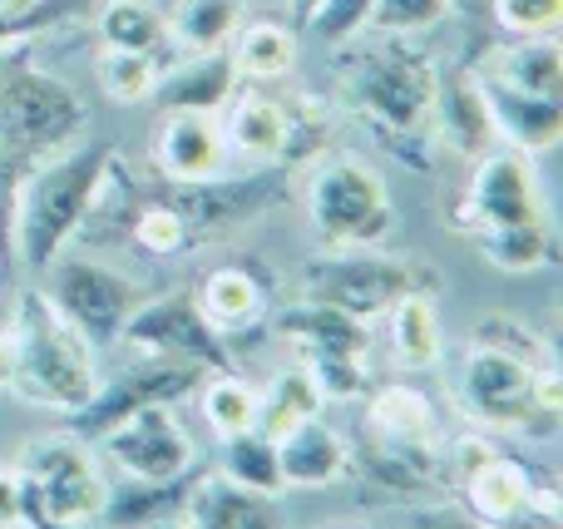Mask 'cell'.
I'll return each mask as SVG.
<instances>
[{
    "mask_svg": "<svg viewBox=\"0 0 563 529\" xmlns=\"http://www.w3.org/2000/svg\"><path fill=\"white\" fill-rule=\"evenodd\" d=\"M549 218L544 184H539L534 154L519 148H489L470 164V184L460 194L455 228L460 233H479V228H505V223H539Z\"/></svg>",
    "mask_w": 563,
    "mask_h": 529,
    "instance_id": "cell-10",
    "label": "cell"
},
{
    "mask_svg": "<svg viewBox=\"0 0 563 529\" xmlns=\"http://www.w3.org/2000/svg\"><path fill=\"white\" fill-rule=\"evenodd\" d=\"M99 441H104V455L114 461V471L124 475V481L168 485V481H184L198 461L194 436H188V426L178 421L174 401L139 406V411H129L124 421L109 426Z\"/></svg>",
    "mask_w": 563,
    "mask_h": 529,
    "instance_id": "cell-12",
    "label": "cell"
},
{
    "mask_svg": "<svg viewBox=\"0 0 563 529\" xmlns=\"http://www.w3.org/2000/svg\"><path fill=\"white\" fill-rule=\"evenodd\" d=\"M534 382H539V366L495 352V346H475V342L450 366V396H455L460 416L475 431H489V436H519V431L534 436L559 421V416H549L539 406Z\"/></svg>",
    "mask_w": 563,
    "mask_h": 529,
    "instance_id": "cell-6",
    "label": "cell"
},
{
    "mask_svg": "<svg viewBox=\"0 0 563 529\" xmlns=\"http://www.w3.org/2000/svg\"><path fill=\"white\" fill-rule=\"evenodd\" d=\"M109 174H114V148L109 144H69L40 164L20 168L15 213H10V243L25 273H45L65 243L89 223L99 208Z\"/></svg>",
    "mask_w": 563,
    "mask_h": 529,
    "instance_id": "cell-2",
    "label": "cell"
},
{
    "mask_svg": "<svg viewBox=\"0 0 563 529\" xmlns=\"http://www.w3.org/2000/svg\"><path fill=\"white\" fill-rule=\"evenodd\" d=\"M287 109V144H282V168H307L317 154H327L331 134H336V119L331 104L317 95H291L282 99Z\"/></svg>",
    "mask_w": 563,
    "mask_h": 529,
    "instance_id": "cell-35",
    "label": "cell"
},
{
    "mask_svg": "<svg viewBox=\"0 0 563 529\" xmlns=\"http://www.w3.org/2000/svg\"><path fill=\"white\" fill-rule=\"evenodd\" d=\"M129 243L144 247L148 257H178L198 243V233L188 228V218L178 213L168 198H144L129 213Z\"/></svg>",
    "mask_w": 563,
    "mask_h": 529,
    "instance_id": "cell-36",
    "label": "cell"
},
{
    "mask_svg": "<svg viewBox=\"0 0 563 529\" xmlns=\"http://www.w3.org/2000/svg\"><path fill=\"white\" fill-rule=\"evenodd\" d=\"M148 158L168 184H203V178L228 174L223 119L208 114V109H164Z\"/></svg>",
    "mask_w": 563,
    "mask_h": 529,
    "instance_id": "cell-14",
    "label": "cell"
},
{
    "mask_svg": "<svg viewBox=\"0 0 563 529\" xmlns=\"http://www.w3.org/2000/svg\"><path fill=\"white\" fill-rule=\"evenodd\" d=\"M198 396V411H203L208 431L218 436V441H228V436H243L257 426V386L247 382V376H238L233 366H213V372L198 376L194 386Z\"/></svg>",
    "mask_w": 563,
    "mask_h": 529,
    "instance_id": "cell-28",
    "label": "cell"
},
{
    "mask_svg": "<svg viewBox=\"0 0 563 529\" xmlns=\"http://www.w3.org/2000/svg\"><path fill=\"white\" fill-rule=\"evenodd\" d=\"M539 475L529 471L515 455H489L475 471L460 481V495H465V510L475 525H515L529 520V505H534Z\"/></svg>",
    "mask_w": 563,
    "mask_h": 529,
    "instance_id": "cell-18",
    "label": "cell"
},
{
    "mask_svg": "<svg viewBox=\"0 0 563 529\" xmlns=\"http://www.w3.org/2000/svg\"><path fill=\"white\" fill-rule=\"evenodd\" d=\"M307 376L317 382L321 401H361L371 386L366 352H297Z\"/></svg>",
    "mask_w": 563,
    "mask_h": 529,
    "instance_id": "cell-38",
    "label": "cell"
},
{
    "mask_svg": "<svg viewBox=\"0 0 563 529\" xmlns=\"http://www.w3.org/2000/svg\"><path fill=\"white\" fill-rule=\"evenodd\" d=\"M277 337L291 342L297 352H371V322L341 312V307L327 302H301L282 307L277 312Z\"/></svg>",
    "mask_w": 563,
    "mask_h": 529,
    "instance_id": "cell-23",
    "label": "cell"
},
{
    "mask_svg": "<svg viewBox=\"0 0 563 529\" xmlns=\"http://www.w3.org/2000/svg\"><path fill=\"white\" fill-rule=\"evenodd\" d=\"M435 144L440 154H455L465 164H475L479 154L499 144L495 124H489V104H485V79L475 65L460 69H440V89H435Z\"/></svg>",
    "mask_w": 563,
    "mask_h": 529,
    "instance_id": "cell-15",
    "label": "cell"
},
{
    "mask_svg": "<svg viewBox=\"0 0 563 529\" xmlns=\"http://www.w3.org/2000/svg\"><path fill=\"white\" fill-rule=\"evenodd\" d=\"M95 35L99 45L114 49H148L164 59L168 49V15L154 0H104L95 10Z\"/></svg>",
    "mask_w": 563,
    "mask_h": 529,
    "instance_id": "cell-30",
    "label": "cell"
},
{
    "mask_svg": "<svg viewBox=\"0 0 563 529\" xmlns=\"http://www.w3.org/2000/svg\"><path fill=\"white\" fill-rule=\"evenodd\" d=\"M129 356H158V362H184V366H233L223 332L208 327V317L194 307V297H144L119 327V342Z\"/></svg>",
    "mask_w": 563,
    "mask_h": 529,
    "instance_id": "cell-11",
    "label": "cell"
},
{
    "mask_svg": "<svg viewBox=\"0 0 563 529\" xmlns=\"http://www.w3.org/2000/svg\"><path fill=\"white\" fill-rule=\"evenodd\" d=\"M336 99L371 139L416 174H430L440 158L435 144V55L416 45V35H361L341 40L331 55Z\"/></svg>",
    "mask_w": 563,
    "mask_h": 529,
    "instance_id": "cell-1",
    "label": "cell"
},
{
    "mask_svg": "<svg viewBox=\"0 0 563 529\" xmlns=\"http://www.w3.org/2000/svg\"><path fill=\"white\" fill-rule=\"evenodd\" d=\"M158 75H164V59L148 55V49H114V45H99L95 55V79L104 89V99L114 104H148L158 89Z\"/></svg>",
    "mask_w": 563,
    "mask_h": 529,
    "instance_id": "cell-34",
    "label": "cell"
},
{
    "mask_svg": "<svg viewBox=\"0 0 563 529\" xmlns=\"http://www.w3.org/2000/svg\"><path fill=\"white\" fill-rule=\"evenodd\" d=\"M386 337L390 352L406 372H430L445 352V332H440L435 293H406L400 302L386 307Z\"/></svg>",
    "mask_w": 563,
    "mask_h": 529,
    "instance_id": "cell-25",
    "label": "cell"
},
{
    "mask_svg": "<svg viewBox=\"0 0 563 529\" xmlns=\"http://www.w3.org/2000/svg\"><path fill=\"white\" fill-rule=\"evenodd\" d=\"M475 238V253L485 257L489 267L499 273H539L559 257V243H554V228L549 218L539 223H505V228H479Z\"/></svg>",
    "mask_w": 563,
    "mask_h": 529,
    "instance_id": "cell-27",
    "label": "cell"
},
{
    "mask_svg": "<svg viewBox=\"0 0 563 529\" xmlns=\"http://www.w3.org/2000/svg\"><path fill=\"white\" fill-rule=\"evenodd\" d=\"M253 5H273V0H253Z\"/></svg>",
    "mask_w": 563,
    "mask_h": 529,
    "instance_id": "cell-46",
    "label": "cell"
},
{
    "mask_svg": "<svg viewBox=\"0 0 563 529\" xmlns=\"http://www.w3.org/2000/svg\"><path fill=\"white\" fill-rule=\"evenodd\" d=\"M45 277L49 283H40L45 297L99 346V352L119 342V327H124L129 312L144 302V287H139L129 273H119V267L99 263V257H55V263L45 267Z\"/></svg>",
    "mask_w": 563,
    "mask_h": 529,
    "instance_id": "cell-9",
    "label": "cell"
},
{
    "mask_svg": "<svg viewBox=\"0 0 563 529\" xmlns=\"http://www.w3.org/2000/svg\"><path fill=\"white\" fill-rule=\"evenodd\" d=\"M20 481H25L30 520L35 525H99L109 495V475L99 465V455L89 451L85 436L55 431L35 436L20 451Z\"/></svg>",
    "mask_w": 563,
    "mask_h": 529,
    "instance_id": "cell-8",
    "label": "cell"
},
{
    "mask_svg": "<svg viewBox=\"0 0 563 529\" xmlns=\"http://www.w3.org/2000/svg\"><path fill=\"white\" fill-rule=\"evenodd\" d=\"M228 55H233L238 79H253V85H267V79H287L297 69V30L282 25V20H243L228 40Z\"/></svg>",
    "mask_w": 563,
    "mask_h": 529,
    "instance_id": "cell-26",
    "label": "cell"
},
{
    "mask_svg": "<svg viewBox=\"0 0 563 529\" xmlns=\"http://www.w3.org/2000/svg\"><path fill=\"white\" fill-rule=\"evenodd\" d=\"M10 372L5 386L25 396L30 406L55 416H75L95 396L99 346L45 297V287L30 283L15 297V322H10Z\"/></svg>",
    "mask_w": 563,
    "mask_h": 529,
    "instance_id": "cell-3",
    "label": "cell"
},
{
    "mask_svg": "<svg viewBox=\"0 0 563 529\" xmlns=\"http://www.w3.org/2000/svg\"><path fill=\"white\" fill-rule=\"evenodd\" d=\"M174 525H188V529H273L277 510L267 495L243 491V485H233L223 471H203V475L188 471Z\"/></svg>",
    "mask_w": 563,
    "mask_h": 529,
    "instance_id": "cell-17",
    "label": "cell"
},
{
    "mask_svg": "<svg viewBox=\"0 0 563 529\" xmlns=\"http://www.w3.org/2000/svg\"><path fill=\"white\" fill-rule=\"evenodd\" d=\"M321 406H327V401H321L317 382L307 376V366L277 372L273 382H267V392H257V431H267L277 441V436H287L291 426L321 416Z\"/></svg>",
    "mask_w": 563,
    "mask_h": 529,
    "instance_id": "cell-33",
    "label": "cell"
},
{
    "mask_svg": "<svg viewBox=\"0 0 563 529\" xmlns=\"http://www.w3.org/2000/svg\"><path fill=\"white\" fill-rule=\"evenodd\" d=\"M198 376L203 366H184V362H158V356H134L114 382H99L95 396L79 406L75 416H65L69 431L85 436V441H99L114 421H124L129 411L139 406H154V401H184L194 396Z\"/></svg>",
    "mask_w": 563,
    "mask_h": 529,
    "instance_id": "cell-13",
    "label": "cell"
},
{
    "mask_svg": "<svg viewBox=\"0 0 563 529\" xmlns=\"http://www.w3.org/2000/svg\"><path fill=\"white\" fill-rule=\"evenodd\" d=\"M301 208L321 247H386L396 203L380 168L361 154H317L301 178Z\"/></svg>",
    "mask_w": 563,
    "mask_h": 529,
    "instance_id": "cell-4",
    "label": "cell"
},
{
    "mask_svg": "<svg viewBox=\"0 0 563 529\" xmlns=\"http://www.w3.org/2000/svg\"><path fill=\"white\" fill-rule=\"evenodd\" d=\"M485 79V75H479ZM485 104H489V124L495 139L519 154H549L563 139V99H544V95H519V89L489 85L485 79Z\"/></svg>",
    "mask_w": 563,
    "mask_h": 529,
    "instance_id": "cell-19",
    "label": "cell"
},
{
    "mask_svg": "<svg viewBox=\"0 0 563 529\" xmlns=\"http://www.w3.org/2000/svg\"><path fill=\"white\" fill-rule=\"evenodd\" d=\"M495 25L509 40H534L559 35L563 25V0H495Z\"/></svg>",
    "mask_w": 563,
    "mask_h": 529,
    "instance_id": "cell-40",
    "label": "cell"
},
{
    "mask_svg": "<svg viewBox=\"0 0 563 529\" xmlns=\"http://www.w3.org/2000/svg\"><path fill=\"white\" fill-rule=\"evenodd\" d=\"M0 525H35L30 520V500H25L20 465H0Z\"/></svg>",
    "mask_w": 563,
    "mask_h": 529,
    "instance_id": "cell-43",
    "label": "cell"
},
{
    "mask_svg": "<svg viewBox=\"0 0 563 529\" xmlns=\"http://www.w3.org/2000/svg\"><path fill=\"white\" fill-rule=\"evenodd\" d=\"M277 465L287 491H327V485H341L356 471V455H351V441L336 426L311 416V421L291 426L287 436H277Z\"/></svg>",
    "mask_w": 563,
    "mask_h": 529,
    "instance_id": "cell-16",
    "label": "cell"
},
{
    "mask_svg": "<svg viewBox=\"0 0 563 529\" xmlns=\"http://www.w3.org/2000/svg\"><path fill=\"white\" fill-rule=\"evenodd\" d=\"M233 95H238V69L228 49H198L194 59L164 69L154 89V99H164V109H208V114H218Z\"/></svg>",
    "mask_w": 563,
    "mask_h": 529,
    "instance_id": "cell-24",
    "label": "cell"
},
{
    "mask_svg": "<svg viewBox=\"0 0 563 529\" xmlns=\"http://www.w3.org/2000/svg\"><path fill=\"white\" fill-rule=\"evenodd\" d=\"M470 342H475V346H495V352L519 356V362H529V366H549V362H554L549 337L539 332V327H529L525 317H515V312H485L475 327H470Z\"/></svg>",
    "mask_w": 563,
    "mask_h": 529,
    "instance_id": "cell-37",
    "label": "cell"
},
{
    "mask_svg": "<svg viewBox=\"0 0 563 529\" xmlns=\"http://www.w3.org/2000/svg\"><path fill=\"white\" fill-rule=\"evenodd\" d=\"M218 471L228 475L233 485L253 495H267L277 500L287 485H282V465H277V441L267 431H243V436H228L223 441V455H218Z\"/></svg>",
    "mask_w": 563,
    "mask_h": 529,
    "instance_id": "cell-32",
    "label": "cell"
},
{
    "mask_svg": "<svg viewBox=\"0 0 563 529\" xmlns=\"http://www.w3.org/2000/svg\"><path fill=\"white\" fill-rule=\"evenodd\" d=\"M168 15V40L188 55L198 49H228L233 30L243 25V0H178Z\"/></svg>",
    "mask_w": 563,
    "mask_h": 529,
    "instance_id": "cell-31",
    "label": "cell"
},
{
    "mask_svg": "<svg viewBox=\"0 0 563 529\" xmlns=\"http://www.w3.org/2000/svg\"><path fill=\"white\" fill-rule=\"evenodd\" d=\"M194 307L208 317L213 332H223V337L247 332V327L267 312V283L247 263L208 267L194 287Z\"/></svg>",
    "mask_w": 563,
    "mask_h": 529,
    "instance_id": "cell-21",
    "label": "cell"
},
{
    "mask_svg": "<svg viewBox=\"0 0 563 529\" xmlns=\"http://www.w3.org/2000/svg\"><path fill=\"white\" fill-rule=\"evenodd\" d=\"M59 0H0V40L10 35H30L45 20H55Z\"/></svg>",
    "mask_w": 563,
    "mask_h": 529,
    "instance_id": "cell-42",
    "label": "cell"
},
{
    "mask_svg": "<svg viewBox=\"0 0 563 529\" xmlns=\"http://www.w3.org/2000/svg\"><path fill=\"white\" fill-rule=\"evenodd\" d=\"M287 5H291V20H297V25H301V30H307L311 10H317V5H321V0H287Z\"/></svg>",
    "mask_w": 563,
    "mask_h": 529,
    "instance_id": "cell-44",
    "label": "cell"
},
{
    "mask_svg": "<svg viewBox=\"0 0 563 529\" xmlns=\"http://www.w3.org/2000/svg\"><path fill=\"white\" fill-rule=\"evenodd\" d=\"M5 372H10V337H5V327H0V386H5Z\"/></svg>",
    "mask_w": 563,
    "mask_h": 529,
    "instance_id": "cell-45",
    "label": "cell"
},
{
    "mask_svg": "<svg viewBox=\"0 0 563 529\" xmlns=\"http://www.w3.org/2000/svg\"><path fill=\"white\" fill-rule=\"evenodd\" d=\"M479 75L489 85L519 89V95H544L563 99V55H559V35H534V40H505L479 59Z\"/></svg>",
    "mask_w": 563,
    "mask_h": 529,
    "instance_id": "cell-22",
    "label": "cell"
},
{
    "mask_svg": "<svg viewBox=\"0 0 563 529\" xmlns=\"http://www.w3.org/2000/svg\"><path fill=\"white\" fill-rule=\"evenodd\" d=\"M85 99L65 79L30 65H0V134H5V168H30L40 158L69 148L85 134Z\"/></svg>",
    "mask_w": 563,
    "mask_h": 529,
    "instance_id": "cell-7",
    "label": "cell"
},
{
    "mask_svg": "<svg viewBox=\"0 0 563 529\" xmlns=\"http://www.w3.org/2000/svg\"><path fill=\"white\" fill-rule=\"evenodd\" d=\"M371 5H376V0H321V5L311 10L307 30L317 40H327V45H341V40H351V35L366 30Z\"/></svg>",
    "mask_w": 563,
    "mask_h": 529,
    "instance_id": "cell-41",
    "label": "cell"
},
{
    "mask_svg": "<svg viewBox=\"0 0 563 529\" xmlns=\"http://www.w3.org/2000/svg\"><path fill=\"white\" fill-rule=\"evenodd\" d=\"M455 15V0H376L366 15V30L376 35H426Z\"/></svg>",
    "mask_w": 563,
    "mask_h": 529,
    "instance_id": "cell-39",
    "label": "cell"
},
{
    "mask_svg": "<svg viewBox=\"0 0 563 529\" xmlns=\"http://www.w3.org/2000/svg\"><path fill=\"white\" fill-rule=\"evenodd\" d=\"M223 114L228 158H243L247 168H282V144H287V109L273 95H233Z\"/></svg>",
    "mask_w": 563,
    "mask_h": 529,
    "instance_id": "cell-20",
    "label": "cell"
},
{
    "mask_svg": "<svg viewBox=\"0 0 563 529\" xmlns=\"http://www.w3.org/2000/svg\"><path fill=\"white\" fill-rule=\"evenodd\" d=\"M361 431L366 436H445L430 396L420 392V386H406V382L376 386V392L366 396Z\"/></svg>",
    "mask_w": 563,
    "mask_h": 529,
    "instance_id": "cell-29",
    "label": "cell"
},
{
    "mask_svg": "<svg viewBox=\"0 0 563 529\" xmlns=\"http://www.w3.org/2000/svg\"><path fill=\"white\" fill-rule=\"evenodd\" d=\"M440 273L420 257H390L380 247H321L301 263V297L341 307V312L376 322L406 293H435Z\"/></svg>",
    "mask_w": 563,
    "mask_h": 529,
    "instance_id": "cell-5",
    "label": "cell"
}]
</instances>
